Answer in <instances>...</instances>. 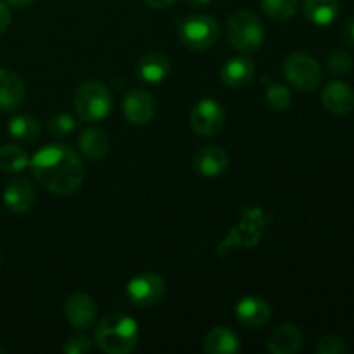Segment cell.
<instances>
[{"label":"cell","instance_id":"cell-1","mask_svg":"<svg viewBox=\"0 0 354 354\" xmlns=\"http://www.w3.org/2000/svg\"><path fill=\"white\" fill-rule=\"evenodd\" d=\"M35 178L54 196H71L85 180V165L71 147L52 144L41 147L30 159Z\"/></svg>","mask_w":354,"mask_h":354},{"label":"cell","instance_id":"cell-2","mask_svg":"<svg viewBox=\"0 0 354 354\" xmlns=\"http://www.w3.org/2000/svg\"><path fill=\"white\" fill-rule=\"evenodd\" d=\"M138 324L124 313L106 315L95 327V344L107 354H128L138 344Z\"/></svg>","mask_w":354,"mask_h":354},{"label":"cell","instance_id":"cell-3","mask_svg":"<svg viewBox=\"0 0 354 354\" xmlns=\"http://www.w3.org/2000/svg\"><path fill=\"white\" fill-rule=\"evenodd\" d=\"M228 41L235 50L245 55L256 54L265 44V28L251 10L239 9L227 21Z\"/></svg>","mask_w":354,"mask_h":354},{"label":"cell","instance_id":"cell-4","mask_svg":"<svg viewBox=\"0 0 354 354\" xmlns=\"http://www.w3.org/2000/svg\"><path fill=\"white\" fill-rule=\"evenodd\" d=\"M75 111L86 123L104 121L113 111V95L104 83L86 80L75 92Z\"/></svg>","mask_w":354,"mask_h":354},{"label":"cell","instance_id":"cell-5","mask_svg":"<svg viewBox=\"0 0 354 354\" xmlns=\"http://www.w3.org/2000/svg\"><path fill=\"white\" fill-rule=\"evenodd\" d=\"M178 35L187 48L203 52L216 44L220 37V26H218V21L207 14H192L180 21Z\"/></svg>","mask_w":354,"mask_h":354},{"label":"cell","instance_id":"cell-6","mask_svg":"<svg viewBox=\"0 0 354 354\" xmlns=\"http://www.w3.org/2000/svg\"><path fill=\"white\" fill-rule=\"evenodd\" d=\"M282 73L287 82L301 92H311V90L318 88L324 80L320 62L304 52H292L287 55L282 66Z\"/></svg>","mask_w":354,"mask_h":354},{"label":"cell","instance_id":"cell-7","mask_svg":"<svg viewBox=\"0 0 354 354\" xmlns=\"http://www.w3.org/2000/svg\"><path fill=\"white\" fill-rule=\"evenodd\" d=\"M127 294L135 306L149 308L161 303L166 294V282L161 275L152 272L133 277L127 286Z\"/></svg>","mask_w":354,"mask_h":354},{"label":"cell","instance_id":"cell-8","mask_svg":"<svg viewBox=\"0 0 354 354\" xmlns=\"http://www.w3.org/2000/svg\"><path fill=\"white\" fill-rule=\"evenodd\" d=\"M190 128L201 137H213L220 133L225 124V111L214 99H203L192 107L189 118Z\"/></svg>","mask_w":354,"mask_h":354},{"label":"cell","instance_id":"cell-9","mask_svg":"<svg viewBox=\"0 0 354 354\" xmlns=\"http://www.w3.org/2000/svg\"><path fill=\"white\" fill-rule=\"evenodd\" d=\"M156 99L145 90H131L123 102V113L128 123L137 124V127H144L149 124L156 116Z\"/></svg>","mask_w":354,"mask_h":354},{"label":"cell","instance_id":"cell-10","mask_svg":"<svg viewBox=\"0 0 354 354\" xmlns=\"http://www.w3.org/2000/svg\"><path fill=\"white\" fill-rule=\"evenodd\" d=\"M64 317L69 325L78 330H85L93 325L97 318V303L83 292H75L64 304Z\"/></svg>","mask_w":354,"mask_h":354},{"label":"cell","instance_id":"cell-11","mask_svg":"<svg viewBox=\"0 0 354 354\" xmlns=\"http://www.w3.org/2000/svg\"><path fill=\"white\" fill-rule=\"evenodd\" d=\"M2 197L7 209L16 214H21L28 213L35 206V203H37V190H35L33 183L30 180L17 176V178L7 182Z\"/></svg>","mask_w":354,"mask_h":354},{"label":"cell","instance_id":"cell-12","mask_svg":"<svg viewBox=\"0 0 354 354\" xmlns=\"http://www.w3.org/2000/svg\"><path fill=\"white\" fill-rule=\"evenodd\" d=\"M194 166L197 173L206 178H216L221 176L230 166V156L220 145H206L199 149L194 156Z\"/></svg>","mask_w":354,"mask_h":354},{"label":"cell","instance_id":"cell-13","mask_svg":"<svg viewBox=\"0 0 354 354\" xmlns=\"http://www.w3.org/2000/svg\"><path fill=\"white\" fill-rule=\"evenodd\" d=\"M322 104L328 113L346 116L354 109V90L344 82H332L322 92Z\"/></svg>","mask_w":354,"mask_h":354},{"label":"cell","instance_id":"cell-14","mask_svg":"<svg viewBox=\"0 0 354 354\" xmlns=\"http://www.w3.org/2000/svg\"><path fill=\"white\" fill-rule=\"evenodd\" d=\"M235 315L239 322L249 328H259L266 325V322L272 317L270 304L263 297L245 296L235 306Z\"/></svg>","mask_w":354,"mask_h":354},{"label":"cell","instance_id":"cell-15","mask_svg":"<svg viewBox=\"0 0 354 354\" xmlns=\"http://www.w3.org/2000/svg\"><path fill=\"white\" fill-rule=\"evenodd\" d=\"M26 99V85L17 73L0 69V111H14Z\"/></svg>","mask_w":354,"mask_h":354},{"label":"cell","instance_id":"cell-16","mask_svg":"<svg viewBox=\"0 0 354 354\" xmlns=\"http://www.w3.org/2000/svg\"><path fill=\"white\" fill-rule=\"evenodd\" d=\"M169 73H171V61L161 52H151L144 55L137 64V76L149 85L165 82Z\"/></svg>","mask_w":354,"mask_h":354},{"label":"cell","instance_id":"cell-17","mask_svg":"<svg viewBox=\"0 0 354 354\" xmlns=\"http://www.w3.org/2000/svg\"><path fill=\"white\" fill-rule=\"evenodd\" d=\"M303 346V332L294 324H282L273 330L268 351L273 354H294Z\"/></svg>","mask_w":354,"mask_h":354},{"label":"cell","instance_id":"cell-18","mask_svg":"<svg viewBox=\"0 0 354 354\" xmlns=\"http://www.w3.org/2000/svg\"><path fill=\"white\" fill-rule=\"evenodd\" d=\"M254 73L256 66L251 59L232 57L223 64L220 76L225 85L232 86V88H241V86H245L248 83H251V80L254 78Z\"/></svg>","mask_w":354,"mask_h":354},{"label":"cell","instance_id":"cell-19","mask_svg":"<svg viewBox=\"0 0 354 354\" xmlns=\"http://www.w3.org/2000/svg\"><path fill=\"white\" fill-rule=\"evenodd\" d=\"M204 351L207 354H237L241 351V341L228 327H214L204 339Z\"/></svg>","mask_w":354,"mask_h":354},{"label":"cell","instance_id":"cell-20","mask_svg":"<svg viewBox=\"0 0 354 354\" xmlns=\"http://www.w3.org/2000/svg\"><path fill=\"white\" fill-rule=\"evenodd\" d=\"M78 147L90 161H100L109 152V137L100 128H88L78 137Z\"/></svg>","mask_w":354,"mask_h":354},{"label":"cell","instance_id":"cell-21","mask_svg":"<svg viewBox=\"0 0 354 354\" xmlns=\"http://www.w3.org/2000/svg\"><path fill=\"white\" fill-rule=\"evenodd\" d=\"M303 9L308 19L317 26H328L339 16V0H303Z\"/></svg>","mask_w":354,"mask_h":354},{"label":"cell","instance_id":"cell-22","mask_svg":"<svg viewBox=\"0 0 354 354\" xmlns=\"http://www.w3.org/2000/svg\"><path fill=\"white\" fill-rule=\"evenodd\" d=\"M7 131L12 138L19 142H35L40 137L41 127L33 116H28V114H21V116H14L12 120L7 124Z\"/></svg>","mask_w":354,"mask_h":354},{"label":"cell","instance_id":"cell-23","mask_svg":"<svg viewBox=\"0 0 354 354\" xmlns=\"http://www.w3.org/2000/svg\"><path fill=\"white\" fill-rule=\"evenodd\" d=\"M30 166V156L24 149L14 144H7L0 147V171L3 173H21Z\"/></svg>","mask_w":354,"mask_h":354},{"label":"cell","instance_id":"cell-24","mask_svg":"<svg viewBox=\"0 0 354 354\" xmlns=\"http://www.w3.org/2000/svg\"><path fill=\"white\" fill-rule=\"evenodd\" d=\"M299 0H261L263 12L275 21H287L296 16Z\"/></svg>","mask_w":354,"mask_h":354},{"label":"cell","instance_id":"cell-25","mask_svg":"<svg viewBox=\"0 0 354 354\" xmlns=\"http://www.w3.org/2000/svg\"><path fill=\"white\" fill-rule=\"evenodd\" d=\"M266 102L272 109L275 111H286L290 107L292 102V93L287 88L286 85H280V83H272L266 90Z\"/></svg>","mask_w":354,"mask_h":354},{"label":"cell","instance_id":"cell-26","mask_svg":"<svg viewBox=\"0 0 354 354\" xmlns=\"http://www.w3.org/2000/svg\"><path fill=\"white\" fill-rule=\"evenodd\" d=\"M47 128H48V133H50L52 137L64 138L75 131L76 121L71 114L61 113V114H55V116H52L50 120H48Z\"/></svg>","mask_w":354,"mask_h":354},{"label":"cell","instance_id":"cell-27","mask_svg":"<svg viewBox=\"0 0 354 354\" xmlns=\"http://www.w3.org/2000/svg\"><path fill=\"white\" fill-rule=\"evenodd\" d=\"M353 68V59L348 52L344 50H334L327 57V69L332 75L342 76L346 73L351 71Z\"/></svg>","mask_w":354,"mask_h":354},{"label":"cell","instance_id":"cell-28","mask_svg":"<svg viewBox=\"0 0 354 354\" xmlns=\"http://www.w3.org/2000/svg\"><path fill=\"white\" fill-rule=\"evenodd\" d=\"M318 354H346L348 353V346L337 335H325L318 341L317 344Z\"/></svg>","mask_w":354,"mask_h":354},{"label":"cell","instance_id":"cell-29","mask_svg":"<svg viewBox=\"0 0 354 354\" xmlns=\"http://www.w3.org/2000/svg\"><path fill=\"white\" fill-rule=\"evenodd\" d=\"M93 348V342L86 335H71L62 346L66 354H85Z\"/></svg>","mask_w":354,"mask_h":354},{"label":"cell","instance_id":"cell-30","mask_svg":"<svg viewBox=\"0 0 354 354\" xmlns=\"http://www.w3.org/2000/svg\"><path fill=\"white\" fill-rule=\"evenodd\" d=\"M10 24V10L9 7H7V3L3 2V0H0V33H3V31L9 28Z\"/></svg>","mask_w":354,"mask_h":354},{"label":"cell","instance_id":"cell-31","mask_svg":"<svg viewBox=\"0 0 354 354\" xmlns=\"http://www.w3.org/2000/svg\"><path fill=\"white\" fill-rule=\"evenodd\" d=\"M342 38L349 47H354V17H351L342 28Z\"/></svg>","mask_w":354,"mask_h":354},{"label":"cell","instance_id":"cell-32","mask_svg":"<svg viewBox=\"0 0 354 354\" xmlns=\"http://www.w3.org/2000/svg\"><path fill=\"white\" fill-rule=\"evenodd\" d=\"M175 2L176 0H144L145 6H149L151 9H156V10L168 9V7H171Z\"/></svg>","mask_w":354,"mask_h":354},{"label":"cell","instance_id":"cell-33","mask_svg":"<svg viewBox=\"0 0 354 354\" xmlns=\"http://www.w3.org/2000/svg\"><path fill=\"white\" fill-rule=\"evenodd\" d=\"M33 2L35 0H7V3H10L12 7H17V9L30 6V3H33Z\"/></svg>","mask_w":354,"mask_h":354},{"label":"cell","instance_id":"cell-34","mask_svg":"<svg viewBox=\"0 0 354 354\" xmlns=\"http://www.w3.org/2000/svg\"><path fill=\"white\" fill-rule=\"evenodd\" d=\"M187 2L194 7H206V6H209L211 0H187Z\"/></svg>","mask_w":354,"mask_h":354}]
</instances>
